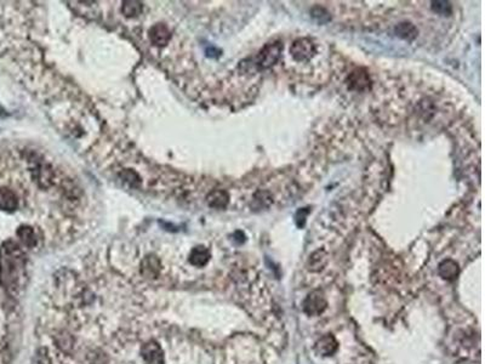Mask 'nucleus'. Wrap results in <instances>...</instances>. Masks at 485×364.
<instances>
[{"label":"nucleus","instance_id":"nucleus-13","mask_svg":"<svg viewBox=\"0 0 485 364\" xmlns=\"http://www.w3.org/2000/svg\"><path fill=\"white\" fill-rule=\"evenodd\" d=\"M327 264V253L324 249H319L314 251L308 259L307 267L311 272L322 271Z\"/></svg>","mask_w":485,"mask_h":364},{"label":"nucleus","instance_id":"nucleus-17","mask_svg":"<svg viewBox=\"0 0 485 364\" xmlns=\"http://www.w3.org/2000/svg\"><path fill=\"white\" fill-rule=\"evenodd\" d=\"M123 14H124L127 17H136L142 12L143 10V5L142 3L140 2H131V0H128V2L123 3Z\"/></svg>","mask_w":485,"mask_h":364},{"label":"nucleus","instance_id":"nucleus-3","mask_svg":"<svg viewBox=\"0 0 485 364\" xmlns=\"http://www.w3.org/2000/svg\"><path fill=\"white\" fill-rule=\"evenodd\" d=\"M317 51L316 44L310 38H298L290 46L292 59L297 62H306L314 56Z\"/></svg>","mask_w":485,"mask_h":364},{"label":"nucleus","instance_id":"nucleus-1","mask_svg":"<svg viewBox=\"0 0 485 364\" xmlns=\"http://www.w3.org/2000/svg\"><path fill=\"white\" fill-rule=\"evenodd\" d=\"M23 251L16 243L6 242L0 250V281L10 293L16 291L20 277L24 268Z\"/></svg>","mask_w":485,"mask_h":364},{"label":"nucleus","instance_id":"nucleus-24","mask_svg":"<svg viewBox=\"0 0 485 364\" xmlns=\"http://www.w3.org/2000/svg\"><path fill=\"white\" fill-rule=\"evenodd\" d=\"M37 362L38 364H51L48 351H46L45 349L39 350V352H38V356H37Z\"/></svg>","mask_w":485,"mask_h":364},{"label":"nucleus","instance_id":"nucleus-21","mask_svg":"<svg viewBox=\"0 0 485 364\" xmlns=\"http://www.w3.org/2000/svg\"><path fill=\"white\" fill-rule=\"evenodd\" d=\"M255 202H259L260 207H261V203H262V207H267V205L270 203V194L267 191L256 193V195H255Z\"/></svg>","mask_w":485,"mask_h":364},{"label":"nucleus","instance_id":"nucleus-7","mask_svg":"<svg viewBox=\"0 0 485 364\" xmlns=\"http://www.w3.org/2000/svg\"><path fill=\"white\" fill-rule=\"evenodd\" d=\"M141 353H142L143 359L148 364H164L162 347L156 341H149V343L143 345Z\"/></svg>","mask_w":485,"mask_h":364},{"label":"nucleus","instance_id":"nucleus-5","mask_svg":"<svg viewBox=\"0 0 485 364\" xmlns=\"http://www.w3.org/2000/svg\"><path fill=\"white\" fill-rule=\"evenodd\" d=\"M370 77L369 73L364 68L354 69L347 78V85L351 90L354 91H364L370 87Z\"/></svg>","mask_w":485,"mask_h":364},{"label":"nucleus","instance_id":"nucleus-4","mask_svg":"<svg viewBox=\"0 0 485 364\" xmlns=\"http://www.w3.org/2000/svg\"><path fill=\"white\" fill-rule=\"evenodd\" d=\"M327 307L326 296L322 290H313L306 296L304 301V311L311 317L322 315Z\"/></svg>","mask_w":485,"mask_h":364},{"label":"nucleus","instance_id":"nucleus-2","mask_svg":"<svg viewBox=\"0 0 485 364\" xmlns=\"http://www.w3.org/2000/svg\"><path fill=\"white\" fill-rule=\"evenodd\" d=\"M283 50V44L280 42H273L266 44L257 55L255 65L259 69H268L275 66L280 58Z\"/></svg>","mask_w":485,"mask_h":364},{"label":"nucleus","instance_id":"nucleus-10","mask_svg":"<svg viewBox=\"0 0 485 364\" xmlns=\"http://www.w3.org/2000/svg\"><path fill=\"white\" fill-rule=\"evenodd\" d=\"M18 207V198L12 189L0 187V210L15 211Z\"/></svg>","mask_w":485,"mask_h":364},{"label":"nucleus","instance_id":"nucleus-12","mask_svg":"<svg viewBox=\"0 0 485 364\" xmlns=\"http://www.w3.org/2000/svg\"><path fill=\"white\" fill-rule=\"evenodd\" d=\"M206 202L214 209H225L229 203V194L223 189H215L207 194Z\"/></svg>","mask_w":485,"mask_h":364},{"label":"nucleus","instance_id":"nucleus-18","mask_svg":"<svg viewBox=\"0 0 485 364\" xmlns=\"http://www.w3.org/2000/svg\"><path fill=\"white\" fill-rule=\"evenodd\" d=\"M56 343H57V346L64 351V352L69 353L72 349H73V338L68 333L58 334V337L56 338Z\"/></svg>","mask_w":485,"mask_h":364},{"label":"nucleus","instance_id":"nucleus-9","mask_svg":"<svg viewBox=\"0 0 485 364\" xmlns=\"http://www.w3.org/2000/svg\"><path fill=\"white\" fill-rule=\"evenodd\" d=\"M160 270H162V265H160L159 259L156 256H147L141 264V273L143 277L149 278V279L158 277Z\"/></svg>","mask_w":485,"mask_h":364},{"label":"nucleus","instance_id":"nucleus-15","mask_svg":"<svg viewBox=\"0 0 485 364\" xmlns=\"http://www.w3.org/2000/svg\"><path fill=\"white\" fill-rule=\"evenodd\" d=\"M395 32L397 36L406 40V42H412L417 37L418 33L417 28L410 22H401V23L396 26Z\"/></svg>","mask_w":485,"mask_h":364},{"label":"nucleus","instance_id":"nucleus-20","mask_svg":"<svg viewBox=\"0 0 485 364\" xmlns=\"http://www.w3.org/2000/svg\"><path fill=\"white\" fill-rule=\"evenodd\" d=\"M431 8H432L433 12L443 16L450 15L452 11V6L449 2H433Z\"/></svg>","mask_w":485,"mask_h":364},{"label":"nucleus","instance_id":"nucleus-6","mask_svg":"<svg viewBox=\"0 0 485 364\" xmlns=\"http://www.w3.org/2000/svg\"><path fill=\"white\" fill-rule=\"evenodd\" d=\"M314 350H316L318 354L323 357L332 356L339 350V343L334 335L326 334L317 341L316 345H314Z\"/></svg>","mask_w":485,"mask_h":364},{"label":"nucleus","instance_id":"nucleus-14","mask_svg":"<svg viewBox=\"0 0 485 364\" xmlns=\"http://www.w3.org/2000/svg\"><path fill=\"white\" fill-rule=\"evenodd\" d=\"M210 250L205 246H195L191 251L190 262L195 267H203L210 260Z\"/></svg>","mask_w":485,"mask_h":364},{"label":"nucleus","instance_id":"nucleus-22","mask_svg":"<svg viewBox=\"0 0 485 364\" xmlns=\"http://www.w3.org/2000/svg\"><path fill=\"white\" fill-rule=\"evenodd\" d=\"M308 213H310V210H307V209H301V210H298L297 214H296V223H297V226L300 227V229L305 226Z\"/></svg>","mask_w":485,"mask_h":364},{"label":"nucleus","instance_id":"nucleus-19","mask_svg":"<svg viewBox=\"0 0 485 364\" xmlns=\"http://www.w3.org/2000/svg\"><path fill=\"white\" fill-rule=\"evenodd\" d=\"M120 177H122V180H124L125 182L129 183L131 187H137V186L140 185V182H141L140 176H138L135 172H132L131 169H125L124 172H122Z\"/></svg>","mask_w":485,"mask_h":364},{"label":"nucleus","instance_id":"nucleus-8","mask_svg":"<svg viewBox=\"0 0 485 364\" xmlns=\"http://www.w3.org/2000/svg\"><path fill=\"white\" fill-rule=\"evenodd\" d=\"M149 39L153 45L165 46L171 39V32L166 24L157 23L149 30Z\"/></svg>","mask_w":485,"mask_h":364},{"label":"nucleus","instance_id":"nucleus-25","mask_svg":"<svg viewBox=\"0 0 485 364\" xmlns=\"http://www.w3.org/2000/svg\"><path fill=\"white\" fill-rule=\"evenodd\" d=\"M2 116H4V109L2 108V107H0V117Z\"/></svg>","mask_w":485,"mask_h":364},{"label":"nucleus","instance_id":"nucleus-16","mask_svg":"<svg viewBox=\"0 0 485 364\" xmlns=\"http://www.w3.org/2000/svg\"><path fill=\"white\" fill-rule=\"evenodd\" d=\"M17 236L21 242L28 248H34L37 245V234L32 227L21 226L17 230Z\"/></svg>","mask_w":485,"mask_h":364},{"label":"nucleus","instance_id":"nucleus-11","mask_svg":"<svg viewBox=\"0 0 485 364\" xmlns=\"http://www.w3.org/2000/svg\"><path fill=\"white\" fill-rule=\"evenodd\" d=\"M438 273L443 279L446 281H453L460 273V267L458 262L451 260V259H446V260L442 261L438 266Z\"/></svg>","mask_w":485,"mask_h":364},{"label":"nucleus","instance_id":"nucleus-23","mask_svg":"<svg viewBox=\"0 0 485 364\" xmlns=\"http://www.w3.org/2000/svg\"><path fill=\"white\" fill-rule=\"evenodd\" d=\"M312 16H313V17L318 18V20H319L320 22H324V21H323V17H325L326 21L330 20L329 14H327V12H326L325 10H324L323 8H314L313 10H312Z\"/></svg>","mask_w":485,"mask_h":364}]
</instances>
